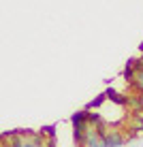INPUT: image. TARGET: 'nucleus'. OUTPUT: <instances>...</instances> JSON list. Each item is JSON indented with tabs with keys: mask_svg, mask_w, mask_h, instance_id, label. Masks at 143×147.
<instances>
[{
	"mask_svg": "<svg viewBox=\"0 0 143 147\" xmlns=\"http://www.w3.org/2000/svg\"><path fill=\"white\" fill-rule=\"evenodd\" d=\"M124 143H126V136L120 134L117 130H111L107 136H103V145L105 147H122Z\"/></svg>",
	"mask_w": 143,
	"mask_h": 147,
	"instance_id": "f257e3e1",
	"label": "nucleus"
},
{
	"mask_svg": "<svg viewBox=\"0 0 143 147\" xmlns=\"http://www.w3.org/2000/svg\"><path fill=\"white\" fill-rule=\"evenodd\" d=\"M141 51H143V43H141Z\"/></svg>",
	"mask_w": 143,
	"mask_h": 147,
	"instance_id": "f03ea898",
	"label": "nucleus"
}]
</instances>
